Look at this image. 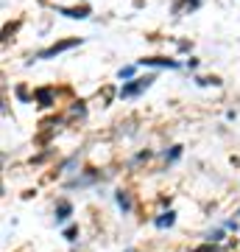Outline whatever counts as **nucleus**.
<instances>
[{
    "label": "nucleus",
    "instance_id": "obj_1",
    "mask_svg": "<svg viewBox=\"0 0 240 252\" xmlns=\"http://www.w3.org/2000/svg\"><path fill=\"white\" fill-rule=\"evenodd\" d=\"M73 45H79V39H64V42H56L53 48H48V51L42 54V59H51V56L62 54V51H67V48H73Z\"/></svg>",
    "mask_w": 240,
    "mask_h": 252
},
{
    "label": "nucleus",
    "instance_id": "obj_2",
    "mask_svg": "<svg viewBox=\"0 0 240 252\" xmlns=\"http://www.w3.org/2000/svg\"><path fill=\"white\" fill-rule=\"evenodd\" d=\"M154 79H137L134 84H129V87H123V95H134V93H140L142 87H148Z\"/></svg>",
    "mask_w": 240,
    "mask_h": 252
},
{
    "label": "nucleus",
    "instance_id": "obj_3",
    "mask_svg": "<svg viewBox=\"0 0 240 252\" xmlns=\"http://www.w3.org/2000/svg\"><path fill=\"white\" fill-rule=\"evenodd\" d=\"M64 14H67V17H87L89 9H67Z\"/></svg>",
    "mask_w": 240,
    "mask_h": 252
},
{
    "label": "nucleus",
    "instance_id": "obj_4",
    "mask_svg": "<svg viewBox=\"0 0 240 252\" xmlns=\"http://www.w3.org/2000/svg\"><path fill=\"white\" fill-rule=\"evenodd\" d=\"M36 98H39L45 107H48V104H51V90H39V93H36Z\"/></svg>",
    "mask_w": 240,
    "mask_h": 252
},
{
    "label": "nucleus",
    "instance_id": "obj_5",
    "mask_svg": "<svg viewBox=\"0 0 240 252\" xmlns=\"http://www.w3.org/2000/svg\"><path fill=\"white\" fill-rule=\"evenodd\" d=\"M160 227H165V224H173V213H168V216H162L160 221H157Z\"/></svg>",
    "mask_w": 240,
    "mask_h": 252
},
{
    "label": "nucleus",
    "instance_id": "obj_6",
    "mask_svg": "<svg viewBox=\"0 0 240 252\" xmlns=\"http://www.w3.org/2000/svg\"><path fill=\"white\" fill-rule=\"evenodd\" d=\"M145 64H173V62H168V59H142Z\"/></svg>",
    "mask_w": 240,
    "mask_h": 252
},
{
    "label": "nucleus",
    "instance_id": "obj_7",
    "mask_svg": "<svg viewBox=\"0 0 240 252\" xmlns=\"http://www.w3.org/2000/svg\"><path fill=\"white\" fill-rule=\"evenodd\" d=\"M196 252H223L221 247H213V244H207V247H201V250H196Z\"/></svg>",
    "mask_w": 240,
    "mask_h": 252
},
{
    "label": "nucleus",
    "instance_id": "obj_8",
    "mask_svg": "<svg viewBox=\"0 0 240 252\" xmlns=\"http://www.w3.org/2000/svg\"><path fill=\"white\" fill-rule=\"evenodd\" d=\"M67 213H70V205H62V207H59V219H67Z\"/></svg>",
    "mask_w": 240,
    "mask_h": 252
}]
</instances>
